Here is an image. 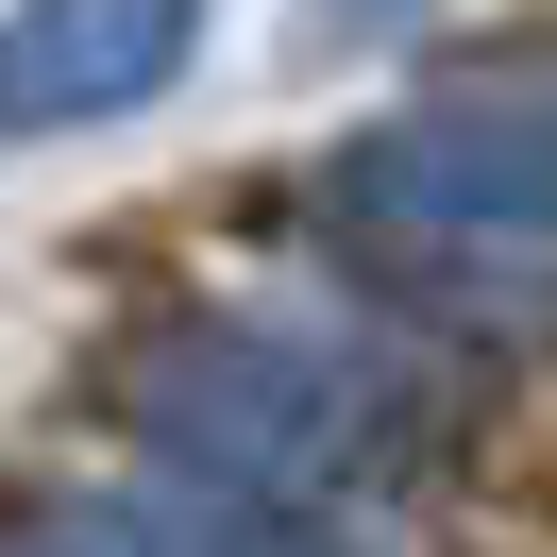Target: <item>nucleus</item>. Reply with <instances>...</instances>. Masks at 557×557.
<instances>
[{"mask_svg": "<svg viewBox=\"0 0 557 557\" xmlns=\"http://www.w3.org/2000/svg\"><path fill=\"white\" fill-rule=\"evenodd\" d=\"M305 220L406 338H490V355L557 338V119L507 69H456L422 102L355 119L321 152Z\"/></svg>", "mask_w": 557, "mask_h": 557, "instance_id": "nucleus-1", "label": "nucleus"}, {"mask_svg": "<svg viewBox=\"0 0 557 557\" xmlns=\"http://www.w3.org/2000/svg\"><path fill=\"white\" fill-rule=\"evenodd\" d=\"M102 422L152 440L186 490H271V507H338L355 473L440 440L422 406V355L388 338H321V321H271V305H170L119 338L102 372Z\"/></svg>", "mask_w": 557, "mask_h": 557, "instance_id": "nucleus-2", "label": "nucleus"}, {"mask_svg": "<svg viewBox=\"0 0 557 557\" xmlns=\"http://www.w3.org/2000/svg\"><path fill=\"white\" fill-rule=\"evenodd\" d=\"M186 51H203V0H35V17H0V136L136 119L186 85Z\"/></svg>", "mask_w": 557, "mask_h": 557, "instance_id": "nucleus-3", "label": "nucleus"}, {"mask_svg": "<svg viewBox=\"0 0 557 557\" xmlns=\"http://www.w3.org/2000/svg\"><path fill=\"white\" fill-rule=\"evenodd\" d=\"M51 557H355L338 507H271V490H85Z\"/></svg>", "mask_w": 557, "mask_h": 557, "instance_id": "nucleus-4", "label": "nucleus"}, {"mask_svg": "<svg viewBox=\"0 0 557 557\" xmlns=\"http://www.w3.org/2000/svg\"><path fill=\"white\" fill-rule=\"evenodd\" d=\"M490 69H507V85H523V102H541V119H557V35H523V51H490Z\"/></svg>", "mask_w": 557, "mask_h": 557, "instance_id": "nucleus-5", "label": "nucleus"}, {"mask_svg": "<svg viewBox=\"0 0 557 557\" xmlns=\"http://www.w3.org/2000/svg\"><path fill=\"white\" fill-rule=\"evenodd\" d=\"M321 17H406V0H321Z\"/></svg>", "mask_w": 557, "mask_h": 557, "instance_id": "nucleus-6", "label": "nucleus"}]
</instances>
